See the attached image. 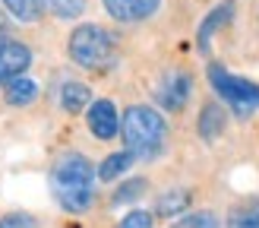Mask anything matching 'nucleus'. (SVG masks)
Wrapping results in <instances>:
<instances>
[{"label":"nucleus","instance_id":"nucleus-1","mask_svg":"<svg viewBox=\"0 0 259 228\" xmlns=\"http://www.w3.org/2000/svg\"><path fill=\"white\" fill-rule=\"evenodd\" d=\"M48 184H51L54 200L67 212H85L95 203L98 174H95V165L89 156H82V152H63L51 165Z\"/></svg>","mask_w":259,"mask_h":228},{"label":"nucleus","instance_id":"nucleus-17","mask_svg":"<svg viewBox=\"0 0 259 228\" xmlns=\"http://www.w3.org/2000/svg\"><path fill=\"white\" fill-rule=\"evenodd\" d=\"M45 7L57 19H79L85 13V0H45Z\"/></svg>","mask_w":259,"mask_h":228},{"label":"nucleus","instance_id":"nucleus-4","mask_svg":"<svg viewBox=\"0 0 259 228\" xmlns=\"http://www.w3.org/2000/svg\"><path fill=\"white\" fill-rule=\"evenodd\" d=\"M209 83L215 89V95L225 101L231 108V114H237V118H253L259 111V83L253 80H243V76L231 73L225 63H209Z\"/></svg>","mask_w":259,"mask_h":228},{"label":"nucleus","instance_id":"nucleus-5","mask_svg":"<svg viewBox=\"0 0 259 228\" xmlns=\"http://www.w3.org/2000/svg\"><path fill=\"white\" fill-rule=\"evenodd\" d=\"M193 95V76L184 73V70H171V73H164L161 76V83L158 89H155V98H158V105L164 111H171V114H180L187 108V101Z\"/></svg>","mask_w":259,"mask_h":228},{"label":"nucleus","instance_id":"nucleus-12","mask_svg":"<svg viewBox=\"0 0 259 228\" xmlns=\"http://www.w3.org/2000/svg\"><path fill=\"white\" fill-rule=\"evenodd\" d=\"M228 228H259V197H247L228 209Z\"/></svg>","mask_w":259,"mask_h":228},{"label":"nucleus","instance_id":"nucleus-15","mask_svg":"<svg viewBox=\"0 0 259 228\" xmlns=\"http://www.w3.org/2000/svg\"><path fill=\"white\" fill-rule=\"evenodd\" d=\"M133 152H126V149H120V152H111V156L105 159L95 168V174H98V181H117L120 174H126L130 168H133Z\"/></svg>","mask_w":259,"mask_h":228},{"label":"nucleus","instance_id":"nucleus-9","mask_svg":"<svg viewBox=\"0 0 259 228\" xmlns=\"http://www.w3.org/2000/svg\"><path fill=\"white\" fill-rule=\"evenodd\" d=\"M231 19H234V0H225V4H218V7L209 13V16L202 19L199 32H196V48H199V51H209L212 35H215L218 29H225Z\"/></svg>","mask_w":259,"mask_h":228},{"label":"nucleus","instance_id":"nucleus-18","mask_svg":"<svg viewBox=\"0 0 259 228\" xmlns=\"http://www.w3.org/2000/svg\"><path fill=\"white\" fill-rule=\"evenodd\" d=\"M174 228H222V222L212 209H196V212H184V219Z\"/></svg>","mask_w":259,"mask_h":228},{"label":"nucleus","instance_id":"nucleus-6","mask_svg":"<svg viewBox=\"0 0 259 228\" xmlns=\"http://www.w3.org/2000/svg\"><path fill=\"white\" fill-rule=\"evenodd\" d=\"M85 111H89V114H85V124H89V130H92L95 139H101V143H111V139L120 133V111H117V105H114L111 98L89 101Z\"/></svg>","mask_w":259,"mask_h":228},{"label":"nucleus","instance_id":"nucleus-8","mask_svg":"<svg viewBox=\"0 0 259 228\" xmlns=\"http://www.w3.org/2000/svg\"><path fill=\"white\" fill-rule=\"evenodd\" d=\"M105 13L114 22L133 25V22H146L149 16H155L161 7V0H101Z\"/></svg>","mask_w":259,"mask_h":228},{"label":"nucleus","instance_id":"nucleus-21","mask_svg":"<svg viewBox=\"0 0 259 228\" xmlns=\"http://www.w3.org/2000/svg\"><path fill=\"white\" fill-rule=\"evenodd\" d=\"M142 190H146V181H130L120 187V194H114V203H123V200H136L142 197Z\"/></svg>","mask_w":259,"mask_h":228},{"label":"nucleus","instance_id":"nucleus-22","mask_svg":"<svg viewBox=\"0 0 259 228\" xmlns=\"http://www.w3.org/2000/svg\"><path fill=\"white\" fill-rule=\"evenodd\" d=\"M10 29V16H7V10H0V35H4Z\"/></svg>","mask_w":259,"mask_h":228},{"label":"nucleus","instance_id":"nucleus-13","mask_svg":"<svg viewBox=\"0 0 259 228\" xmlns=\"http://www.w3.org/2000/svg\"><path fill=\"white\" fill-rule=\"evenodd\" d=\"M92 101V89L85 83H63L60 86V108L67 114H82Z\"/></svg>","mask_w":259,"mask_h":228},{"label":"nucleus","instance_id":"nucleus-3","mask_svg":"<svg viewBox=\"0 0 259 228\" xmlns=\"http://www.w3.org/2000/svg\"><path fill=\"white\" fill-rule=\"evenodd\" d=\"M67 54L79 70L101 73L114 67V60H117V35L98 22H82L70 32Z\"/></svg>","mask_w":259,"mask_h":228},{"label":"nucleus","instance_id":"nucleus-19","mask_svg":"<svg viewBox=\"0 0 259 228\" xmlns=\"http://www.w3.org/2000/svg\"><path fill=\"white\" fill-rule=\"evenodd\" d=\"M0 228H41V225H38V219L29 212H7L4 219H0Z\"/></svg>","mask_w":259,"mask_h":228},{"label":"nucleus","instance_id":"nucleus-10","mask_svg":"<svg viewBox=\"0 0 259 228\" xmlns=\"http://www.w3.org/2000/svg\"><path fill=\"white\" fill-rule=\"evenodd\" d=\"M225 127H228V114H225V108L215 105V101H209V105L202 108V114H199V124H196L199 136L205 139V143H215V139L225 133Z\"/></svg>","mask_w":259,"mask_h":228},{"label":"nucleus","instance_id":"nucleus-11","mask_svg":"<svg viewBox=\"0 0 259 228\" xmlns=\"http://www.w3.org/2000/svg\"><path fill=\"white\" fill-rule=\"evenodd\" d=\"M38 92H41V86H38L35 80H29V76H16V80H10L4 86V98H7V105L13 108H25V105H32V101L38 98Z\"/></svg>","mask_w":259,"mask_h":228},{"label":"nucleus","instance_id":"nucleus-14","mask_svg":"<svg viewBox=\"0 0 259 228\" xmlns=\"http://www.w3.org/2000/svg\"><path fill=\"white\" fill-rule=\"evenodd\" d=\"M0 7L7 10V16L25 25H32L45 16V0H0Z\"/></svg>","mask_w":259,"mask_h":228},{"label":"nucleus","instance_id":"nucleus-16","mask_svg":"<svg viewBox=\"0 0 259 228\" xmlns=\"http://www.w3.org/2000/svg\"><path fill=\"white\" fill-rule=\"evenodd\" d=\"M187 209H190V190H167L164 197H158V206H155V212L164 215V219L184 215Z\"/></svg>","mask_w":259,"mask_h":228},{"label":"nucleus","instance_id":"nucleus-7","mask_svg":"<svg viewBox=\"0 0 259 228\" xmlns=\"http://www.w3.org/2000/svg\"><path fill=\"white\" fill-rule=\"evenodd\" d=\"M32 67V48L16 38H0V89Z\"/></svg>","mask_w":259,"mask_h":228},{"label":"nucleus","instance_id":"nucleus-20","mask_svg":"<svg viewBox=\"0 0 259 228\" xmlns=\"http://www.w3.org/2000/svg\"><path fill=\"white\" fill-rule=\"evenodd\" d=\"M117 228H152V212H146V209H130L123 219L117 222Z\"/></svg>","mask_w":259,"mask_h":228},{"label":"nucleus","instance_id":"nucleus-2","mask_svg":"<svg viewBox=\"0 0 259 228\" xmlns=\"http://www.w3.org/2000/svg\"><path fill=\"white\" fill-rule=\"evenodd\" d=\"M120 133L126 152H133L136 162L158 159L167 146V121L149 105H130L120 118Z\"/></svg>","mask_w":259,"mask_h":228}]
</instances>
